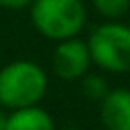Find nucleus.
<instances>
[{
    "label": "nucleus",
    "instance_id": "nucleus-3",
    "mask_svg": "<svg viewBox=\"0 0 130 130\" xmlns=\"http://www.w3.org/2000/svg\"><path fill=\"white\" fill-rule=\"evenodd\" d=\"M85 45L91 63L100 69L110 73L130 71V26L104 22L91 30Z\"/></svg>",
    "mask_w": 130,
    "mask_h": 130
},
{
    "label": "nucleus",
    "instance_id": "nucleus-2",
    "mask_svg": "<svg viewBox=\"0 0 130 130\" xmlns=\"http://www.w3.org/2000/svg\"><path fill=\"white\" fill-rule=\"evenodd\" d=\"M30 22L49 41L75 39L85 24V6L81 0H32Z\"/></svg>",
    "mask_w": 130,
    "mask_h": 130
},
{
    "label": "nucleus",
    "instance_id": "nucleus-9",
    "mask_svg": "<svg viewBox=\"0 0 130 130\" xmlns=\"http://www.w3.org/2000/svg\"><path fill=\"white\" fill-rule=\"evenodd\" d=\"M32 0H0V6L6 10H22V8H30Z\"/></svg>",
    "mask_w": 130,
    "mask_h": 130
},
{
    "label": "nucleus",
    "instance_id": "nucleus-6",
    "mask_svg": "<svg viewBox=\"0 0 130 130\" xmlns=\"http://www.w3.org/2000/svg\"><path fill=\"white\" fill-rule=\"evenodd\" d=\"M4 130H55V124L49 112L30 106V108L14 110L10 116H6Z\"/></svg>",
    "mask_w": 130,
    "mask_h": 130
},
{
    "label": "nucleus",
    "instance_id": "nucleus-5",
    "mask_svg": "<svg viewBox=\"0 0 130 130\" xmlns=\"http://www.w3.org/2000/svg\"><path fill=\"white\" fill-rule=\"evenodd\" d=\"M100 120L106 130H130V89H110L100 102Z\"/></svg>",
    "mask_w": 130,
    "mask_h": 130
},
{
    "label": "nucleus",
    "instance_id": "nucleus-1",
    "mask_svg": "<svg viewBox=\"0 0 130 130\" xmlns=\"http://www.w3.org/2000/svg\"><path fill=\"white\" fill-rule=\"evenodd\" d=\"M47 91V73L32 61H12L0 69V106L22 110L37 106Z\"/></svg>",
    "mask_w": 130,
    "mask_h": 130
},
{
    "label": "nucleus",
    "instance_id": "nucleus-10",
    "mask_svg": "<svg viewBox=\"0 0 130 130\" xmlns=\"http://www.w3.org/2000/svg\"><path fill=\"white\" fill-rule=\"evenodd\" d=\"M4 126H6V116L0 114V130H4Z\"/></svg>",
    "mask_w": 130,
    "mask_h": 130
},
{
    "label": "nucleus",
    "instance_id": "nucleus-8",
    "mask_svg": "<svg viewBox=\"0 0 130 130\" xmlns=\"http://www.w3.org/2000/svg\"><path fill=\"white\" fill-rule=\"evenodd\" d=\"M93 8L106 18H120L130 10V0H91Z\"/></svg>",
    "mask_w": 130,
    "mask_h": 130
},
{
    "label": "nucleus",
    "instance_id": "nucleus-11",
    "mask_svg": "<svg viewBox=\"0 0 130 130\" xmlns=\"http://www.w3.org/2000/svg\"><path fill=\"white\" fill-rule=\"evenodd\" d=\"M63 130H79V128H63Z\"/></svg>",
    "mask_w": 130,
    "mask_h": 130
},
{
    "label": "nucleus",
    "instance_id": "nucleus-4",
    "mask_svg": "<svg viewBox=\"0 0 130 130\" xmlns=\"http://www.w3.org/2000/svg\"><path fill=\"white\" fill-rule=\"evenodd\" d=\"M89 65H91V59H89L85 41L75 37V39L57 43V47L53 51V59H51V67L57 77H61L65 81L81 79L83 75H87Z\"/></svg>",
    "mask_w": 130,
    "mask_h": 130
},
{
    "label": "nucleus",
    "instance_id": "nucleus-7",
    "mask_svg": "<svg viewBox=\"0 0 130 130\" xmlns=\"http://www.w3.org/2000/svg\"><path fill=\"white\" fill-rule=\"evenodd\" d=\"M81 91H83V95L87 98V100H91V102H102L106 95H108V91H110V85H108V81L102 77V75H83L81 77Z\"/></svg>",
    "mask_w": 130,
    "mask_h": 130
}]
</instances>
